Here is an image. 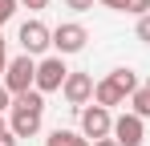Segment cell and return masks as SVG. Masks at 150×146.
<instances>
[{"instance_id":"obj_5","label":"cell","mask_w":150,"mask_h":146,"mask_svg":"<svg viewBox=\"0 0 150 146\" xmlns=\"http://www.w3.org/2000/svg\"><path fill=\"white\" fill-rule=\"evenodd\" d=\"M65 77H69L65 57H61V53H57V57H45V61L37 65V89H41V94H53V89L65 85Z\"/></svg>"},{"instance_id":"obj_14","label":"cell","mask_w":150,"mask_h":146,"mask_svg":"<svg viewBox=\"0 0 150 146\" xmlns=\"http://www.w3.org/2000/svg\"><path fill=\"white\" fill-rule=\"evenodd\" d=\"M126 12H134V16H146V12H150V0H126Z\"/></svg>"},{"instance_id":"obj_17","label":"cell","mask_w":150,"mask_h":146,"mask_svg":"<svg viewBox=\"0 0 150 146\" xmlns=\"http://www.w3.org/2000/svg\"><path fill=\"white\" fill-rule=\"evenodd\" d=\"M0 110H12V89L0 85Z\"/></svg>"},{"instance_id":"obj_4","label":"cell","mask_w":150,"mask_h":146,"mask_svg":"<svg viewBox=\"0 0 150 146\" xmlns=\"http://www.w3.org/2000/svg\"><path fill=\"white\" fill-rule=\"evenodd\" d=\"M85 41H89V33H85V24H77V21H65V24H57V28H53V49H57L61 57L81 53Z\"/></svg>"},{"instance_id":"obj_16","label":"cell","mask_w":150,"mask_h":146,"mask_svg":"<svg viewBox=\"0 0 150 146\" xmlns=\"http://www.w3.org/2000/svg\"><path fill=\"white\" fill-rule=\"evenodd\" d=\"M65 8H73V12H89L93 0H65Z\"/></svg>"},{"instance_id":"obj_8","label":"cell","mask_w":150,"mask_h":146,"mask_svg":"<svg viewBox=\"0 0 150 146\" xmlns=\"http://www.w3.org/2000/svg\"><path fill=\"white\" fill-rule=\"evenodd\" d=\"M93 85H98V81H93L89 73H69V77H65V85H61V94H65L69 106H85V101L93 97Z\"/></svg>"},{"instance_id":"obj_18","label":"cell","mask_w":150,"mask_h":146,"mask_svg":"<svg viewBox=\"0 0 150 146\" xmlns=\"http://www.w3.org/2000/svg\"><path fill=\"white\" fill-rule=\"evenodd\" d=\"M16 142H21V138H16L12 130H0V146H16Z\"/></svg>"},{"instance_id":"obj_9","label":"cell","mask_w":150,"mask_h":146,"mask_svg":"<svg viewBox=\"0 0 150 146\" xmlns=\"http://www.w3.org/2000/svg\"><path fill=\"white\" fill-rule=\"evenodd\" d=\"M93 101L110 110V106H122V101H126V94H122V85H118L114 77H105V81H98V85H93Z\"/></svg>"},{"instance_id":"obj_12","label":"cell","mask_w":150,"mask_h":146,"mask_svg":"<svg viewBox=\"0 0 150 146\" xmlns=\"http://www.w3.org/2000/svg\"><path fill=\"white\" fill-rule=\"evenodd\" d=\"M110 77H114V81L122 85V94H126V97H130L134 89H138V73H134V69H126V65H122V69H114Z\"/></svg>"},{"instance_id":"obj_22","label":"cell","mask_w":150,"mask_h":146,"mask_svg":"<svg viewBox=\"0 0 150 146\" xmlns=\"http://www.w3.org/2000/svg\"><path fill=\"white\" fill-rule=\"evenodd\" d=\"M4 69H8V57H4V53H0V77H4Z\"/></svg>"},{"instance_id":"obj_24","label":"cell","mask_w":150,"mask_h":146,"mask_svg":"<svg viewBox=\"0 0 150 146\" xmlns=\"http://www.w3.org/2000/svg\"><path fill=\"white\" fill-rule=\"evenodd\" d=\"M0 130H4V118H0Z\"/></svg>"},{"instance_id":"obj_1","label":"cell","mask_w":150,"mask_h":146,"mask_svg":"<svg viewBox=\"0 0 150 146\" xmlns=\"http://www.w3.org/2000/svg\"><path fill=\"white\" fill-rule=\"evenodd\" d=\"M41 114H45V94L41 89H25L12 97V134L16 138H33L41 130Z\"/></svg>"},{"instance_id":"obj_23","label":"cell","mask_w":150,"mask_h":146,"mask_svg":"<svg viewBox=\"0 0 150 146\" xmlns=\"http://www.w3.org/2000/svg\"><path fill=\"white\" fill-rule=\"evenodd\" d=\"M0 53H4V37H0Z\"/></svg>"},{"instance_id":"obj_19","label":"cell","mask_w":150,"mask_h":146,"mask_svg":"<svg viewBox=\"0 0 150 146\" xmlns=\"http://www.w3.org/2000/svg\"><path fill=\"white\" fill-rule=\"evenodd\" d=\"M101 8H114V12H126V0H98Z\"/></svg>"},{"instance_id":"obj_10","label":"cell","mask_w":150,"mask_h":146,"mask_svg":"<svg viewBox=\"0 0 150 146\" xmlns=\"http://www.w3.org/2000/svg\"><path fill=\"white\" fill-rule=\"evenodd\" d=\"M45 146H93V142H89L85 134H77V130H61V126H57L49 138H45Z\"/></svg>"},{"instance_id":"obj_7","label":"cell","mask_w":150,"mask_h":146,"mask_svg":"<svg viewBox=\"0 0 150 146\" xmlns=\"http://www.w3.org/2000/svg\"><path fill=\"white\" fill-rule=\"evenodd\" d=\"M114 138H118V146H142V138H146L142 118H138L134 110L122 114V118H114Z\"/></svg>"},{"instance_id":"obj_3","label":"cell","mask_w":150,"mask_h":146,"mask_svg":"<svg viewBox=\"0 0 150 146\" xmlns=\"http://www.w3.org/2000/svg\"><path fill=\"white\" fill-rule=\"evenodd\" d=\"M81 134L89 138V142H98V138H114V118H110V110L105 106H81Z\"/></svg>"},{"instance_id":"obj_20","label":"cell","mask_w":150,"mask_h":146,"mask_svg":"<svg viewBox=\"0 0 150 146\" xmlns=\"http://www.w3.org/2000/svg\"><path fill=\"white\" fill-rule=\"evenodd\" d=\"M25 8H33V12H41V8H49V0H21Z\"/></svg>"},{"instance_id":"obj_21","label":"cell","mask_w":150,"mask_h":146,"mask_svg":"<svg viewBox=\"0 0 150 146\" xmlns=\"http://www.w3.org/2000/svg\"><path fill=\"white\" fill-rule=\"evenodd\" d=\"M93 146H118V138H98Z\"/></svg>"},{"instance_id":"obj_2","label":"cell","mask_w":150,"mask_h":146,"mask_svg":"<svg viewBox=\"0 0 150 146\" xmlns=\"http://www.w3.org/2000/svg\"><path fill=\"white\" fill-rule=\"evenodd\" d=\"M4 85L12 89V97L25 94V89H37V61H33L28 53H21L16 61H8V69H4Z\"/></svg>"},{"instance_id":"obj_13","label":"cell","mask_w":150,"mask_h":146,"mask_svg":"<svg viewBox=\"0 0 150 146\" xmlns=\"http://www.w3.org/2000/svg\"><path fill=\"white\" fill-rule=\"evenodd\" d=\"M16 4H21V0H0V24H8V21H12Z\"/></svg>"},{"instance_id":"obj_15","label":"cell","mask_w":150,"mask_h":146,"mask_svg":"<svg viewBox=\"0 0 150 146\" xmlns=\"http://www.w3.org/2000/svg\"><path fill=\"white\" fill-rule=\"evenodd\" d=\"M138 41H146V45H150V12H146V16H138Z\"/></svg>"},{"instance_id":"obj_11","label":"cell","mask_w":150,"mask_h":146,"mask_svg":"<svg viewBox=\"0 0 150 146\" xmlns=\"http://www.w3.org/2000/svg\"><path fill=\"white\" fill-rule=\"evenodd\" d=\"M130 106H134L138 118H150V81H146V85H138V89L130 94Z\"/></svg>"},{"instance_id":"obj_6","label":"cell","mask_w":150,"mask_h":146,"mask_svg":"<svg viewBox=\"0 0 150 146\" xmlns=\"http://www.w3.org/2000/svg\"><path fill=\"white\" fill-rule=\"evenodd\" d=\"M16 41H21V49H25L28 57H37V53H45L53 45V28H45L41 21H25L21 33H16Z\"/></svg>"}]
</instances>
